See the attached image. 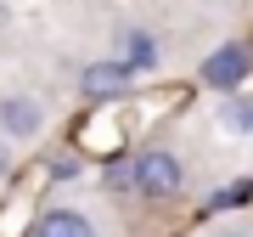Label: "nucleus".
Wrapping results in <instances>:
<instances>
[{
	"label": "nucleus",
	"instance_id": "obj_1",
	"mask_svg": "<svg viewBox=\"0 0 253 237\" xmlns=\"http://www.w3.org/2000/svg\"><path fill=\"white\" fill-rule=\"evenodd\" d=\"M129 181H135L141 198L163 203V198H180V186H186V164L169 153V147H146L135 164H129Z\"/></svg>",
	"mask_w": 253,
	"mask_h": 237
},
{
	"label": "nucleus",
	"instance_id": "obj_2",
	"mask_svg": "<svg viewBox=\"0 0 253 237\" xmlns=\"http://www.w3.org/2000/svg\"><path fill=\"white\" fill-rule=\"evenodd\" d=\"M40 130H45V102L40 96H28V91H11V96H0V136L6 141H34Z\"/></svg>",
	"mask_w": 253,
	"mask_h": 237
},
{
	"label": "nucleus",
	"instance_id": "obj_3",
	"mask_svg": "<svg viewBox=\"0 0 253 237\" xmlns=\"http://www.w3.org/2000/svg\"><path fill=\"white\" fill-rule=\"evenodd\" d=\"M129 91H135V68L118 62V57L90 62V68L79 73V96H90V102H118V96H129Z\"/></svg>",
	"mask_w": 253,
	"mask_h": 237
},
{
	"label": "nucleus",
	"instance_id": "obj_4",
	"mask_svg": "<svg viewBox=\"0 0 253 237\" xmlns=\"http://www.w3.org/2000/svg\"><path fill=\"white\" fill-rule=\"evenodd\" d=\"M34 237H96V226H90L79 209H40Z\"/></svg>",
	"mask_w": 253,
	"mask_h": 237
},
{
	"label": "nucleus",
	"instance_id": "obj_5",
	"mask_svg": "<svg viewBox=\"0 0 253 237\" xmlns=\"http://www.w3.org/2000/svg\"><path fill=\"white\" fill-rule=\"evenodd\" d=\"M113 57H118V62H129L135 73H152V68H158V40H152V34H141V28H124Z\"/></svg>",
	"mask_w": 253,
	"mask_h": 237
},
{
	"label": "nucleus",
	"instance_id": "obj_6",
	"mask_svg": "<svg viewBox=\"0 0 253 237\" xmlns=\"http://www.w3.org/2000/svg\"><path fill=\"white\" fill-rule=\"evenodd\" d=\"M242 73H248V51H242V46H231V51H219L214 62L203 68V79L214 85V91H231V85L242 79Z\"/></svg>",
	"mask_w": 253,
	"mask_h": 237
},
{
	"label": "nucleus",
	"instance_id": "obj_7",
	"mask_svg": "<svg viewBox=\"0 0 253 237\" xmlns=\"http://www.w3.org/2000/svg\"><path fill=\"white\" fill-rule=\"evenodd\" d=\"M219 124H225L231 136H253V102L225 96V102H219Z\"/></svg>",
	"mask_w": 253,
	"mask_h": 237
},
{
	"label": "nucleus",
	"instance_id": "obj_8",
	"mask_svg": "<svg viewBox=\"0 0 253 237\" xmlns=\"http://www.w3.org/2000/svg\"><path fill=\"white\" fill-rule=\"evenodd\" d=\"M51 175H56V181H73V175H79V164H73V158H56Z\"/></svg>",
	"mask_w": 253,
	"mask_h": 237
},
{
	"label": "nucleus",
	"instance_id": "obj_9",
	"mask_svg": "<svg viewBox=\"0 0 253 237\" xmlns=\"http://www.w3.org/2000/svg\"><path fill=\"white\" fill-rule=\"evenodd\" d=\"M6 175H11V141L0 136V181H6Z\"/></svg>",
	"mask_w": 253,
	"mask_h": 237
},
{
	"label": "nucleus",
	"instance_id": "obj_10",
	"mask_svg": "<svg viewBox=\"0 0 253 237\" xmlns=\"http://www.w3.org/2000/svg\"><path fill=\"white\" fill-rule=\"evenodd\" d=\"M219 237H248V232H219Z\"/></svg>",
	"mask_w": 253,
	"mask_h": 237
}]
</instances>
